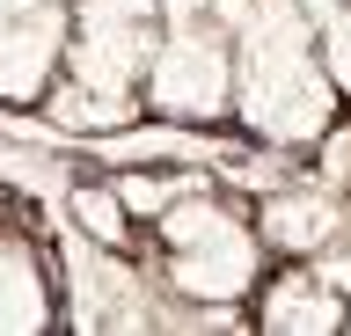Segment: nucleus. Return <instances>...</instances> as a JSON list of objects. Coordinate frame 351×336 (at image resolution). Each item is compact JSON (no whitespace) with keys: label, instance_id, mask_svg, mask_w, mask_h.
Returning a JSON list of instances; mask_svg holds the SVG:
<instances>
[{"label":"nucleus","instance_id":"obj_1","mask_svg":"<svg viewBox=\"0 0 351 336\" xmlns=\"http://www.w3.org/2000/svg\"><path fill=\"white\" fill-rule=\"evenodd\" d=\"M213 15L234 37V132L285 161L315 154L344 125V95L315 51V15L300 0H213Z\"/></svg>","mask_w":351,"mask_h":336},{"label":"nucleus","instance_id":"obj_2","mask_svg":"<svg viewBox=\"0 0 351 336\" xmlns=\"http://www.w3.org/2000/svg\"><path fill=\"white\" fill-rule=\"evenodd\" d=\"M147 263L169 300H227L249 307V292L271 270V248L256 234V212L227 198V183L183 190V198L147 227Z\"/></svg>","mask_w":351,"mask_h":336},{"label":"nucleus","instance_id":"obj_3","mask_svg":"<svg viewBox=\"0 0 351 336\" xmlns=\"http://www.w3.org/2000/svg\"><path fill=\"white\" fill-rule=\"evenodd\" d=\"M139 103L161 125L183 132H219L234 125V37L213 8L205 15H176L154 44V66L139 81Z\"/></svg>","mask_w":351,"mask_h":336},{"label":"nucleus","instance_id":"obj_4","mask_svg":"<svg viewBox=\"0 0 351 336\" xmlns=\"http://www.w3.org/2000/svg\"><path fill=\"white\" fill-rule=\"evenodd\" d=\"M161 0H73V29H66V73L88 88H117L139 95L161 44Z\"/></svg>","mask_w":351,"mask_h":336},{"label":"nucleus","instance_id":"obj_5","mask_svg":"<svg viewBox=\"0 0 351 336\" xmlns=\"http://www.w3.org/2000/svg\"><path fill=\"white\" fill-rule=\"evenodd\" d=\"M66 29L73 0H29L0 23V110H44V95L66 73Z\"/></svg>","mask_w":351,"mask_h":336},{"label":"nucleus","instance_id":"obj_6","mask_svg":"<svg viewBox=\"0 0 351 336\" xmlns=\"http://www.w3.org/2000/svg\"><path fill=\"white\" fill-rule=\"evenodd\" d=\"M249 322L263 336H344L351 300L329 285L307 256H271L263 285L249 292Z\"/></svg>","mask_w":351,"mask_h":336},{"label":"nucleus","instance_id":"obj_7","mask_svg":"<svg viewBox=\"0 0 351 336\" xmlns=\"http://www.w3.org/2000/svg\"><path fill=\"white\" fill-rule=\"evenodd\" d=\"M249 212H256V234L271 256H322L337 242V227L351 220V198L322 176H285L271 190H256Z\"/></svg>","mask_w":351,"mask_h":336},{"label":"nucleus","instance_id":"obj_8","mask_svg":"<svg viewBox=\"0 0 351 336\" xmlns=\"http://www.w3.org/2000/svg\"><path fill=\"white\" fill-rule=\"evenodd\" d=\"M59 270L22 227H0V336H44L59 329Z\"/></svg>","mask_w":351,"mask_h":336},{"label":"nucleus","instance_id":"obj_9","mask_svg":"<svg viewBox=\"0 0 351 336\" xmlns=\"http://www.w3.org/2000/svg\"><path fill=\"white\" fill-rule=\"evenodd\" d=\"M44 125L66 139H110L125 132V125H139L147 117V103L139 95H117V88H88V81H73V73H59V88L44 95Z\"/></svg>","mask_w":351,"mask_h":336},{"label":"nucleus","instance_id":"obj_10","mask_svg":"<svg viewBox=\"0 0 351 336\" xmlns=\"http://www.w3.org/2000/svg\"><path fill=\"white\" fill-rule=\"evenodd\" d=\"M66 227L88 234L95 248H132V256H147V234H139L132 205L117 198V183H110V176H88V183L66 190Z\"/></svg>","mask_w":351,"mask_h":336},{"label":"nucleus","instance_id":"obj_11","mask_svg":"<svg viewBox=\"0 0 351 336\" xmlns=\"http://www.w3.org/2000/svg\"><path fill=\"white\" fill-rule=\"evenodd\" d=\"M315 51H322L329 88L351 103V8H337V15H322V23H315Z\"/></svg>","mask_w":351,"mask_h":336},{"label":"nucleus","instance_id":"obj_12","mask_svg":"<svg viewBox=\"0 0 351 336\" xmlns=\"http://www.w3.org/2000/svg\"><path fill=\"white\" fill-rule=\"evenodd\" d=\"M307 15H315V23H322V15H337V8H351V0H300Z\"/></svg>","mask_w":351,"mask_h":336},{"label":"nucleus","instance_id":"obj_13","mask_svg":"<svg viewBox=\"0 0 351 336\" xmlns=\"http://www.w3.org/2000/svg\"><path fill=\"white\" fill-rule=\"evenodd\" d=\"M22 8H29V0H0V23H8V15H22Z\"/></svg>","mask_w":351,"mask_h":336}]
</instances>
